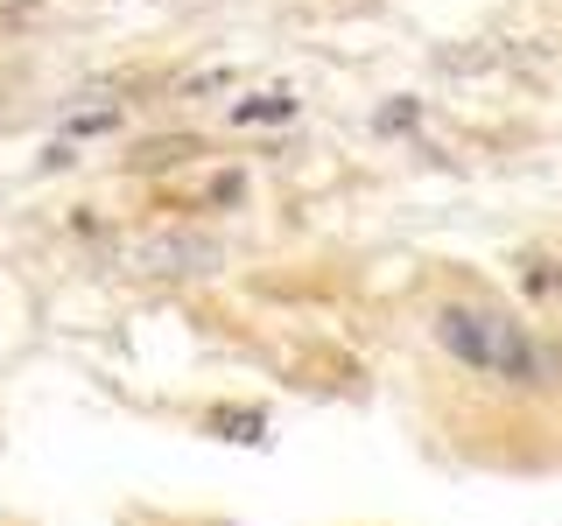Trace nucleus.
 <instances>
[{"label": "nucleus", "instance_id": "f257e3e1", "mask_svg": "<svg viewBox=\"0 0 562 526\" xmlns=\"http://www.w3.org/2000/svg\"><path fill=\"white\" fill-rule=\"evenodd\" d=\"M436 344H443L457 365H471V373H485V379H506V386L562 379L555 351H541L514 316H499V309H436Z\"/></svg>", "mask_w": 562, "mask_h": 526}, {"label": "nucleus", "instance_id": "f03ea898", "mask_svg": "<svg viewBox=\"0 0 562 526\" xmlns=\"http://www.w3.org/2000/svg\"><path fill=\"white\" fill-rule=\"evenodd\" d=\"M127 267L134 274H169V281H198L225 267V245L211 232H190V225H169V232H148L127 245Z\"/></svg>", "mask_w": 562, "mask_h": 526}, {"label": "nucleus", "instance_id": "7ed1b4c3", "mask_svg": "<svg viewBox=\"0 0 562 526\" xmlns=\"http://www.w3.org/2000/svg\"><path fill=\"white\" fill-rule=\"evenodd\" d=\"M239 127H268V119H295V99L289 92H260V99H239L233 105Z\"/></svg>", "mask_w": 562, "mask_h": 526}, {"label": "nucleus", "instance_id": "20e7f679", "mask_svg": "<svg viewBox=\"0 0 562 526\" xmlns=\"http://www.w3.org/2000/svg\"><path fill=\"white\" fill-rule=\"evenodd\" d=\"M239 197H246L239 175H218V183H211V204H239Z\"/></svg>", "mask_w": 562, "mask_h": 526}, {"label": "nucleus", "instance_id": "39448f33", "mask_svg": "<svg viewBox=\"0 0 562 526\" xmlns=\"http://www.w3.org/2000/svg\"><path fill=\"white\" fill-rule=\"evenodd\" d=\"M105 127H120V113H85V119H70V134H105Z\"/></svg>", "mask_w": 562, "mask_h": 526}, {"label": "nucleus", "instance_id": "423d86ee", "mask_svg": "<svg viewBox=\"0 0 562 526\" xmlns=\"http://www.w3.org/2000/svg\"><path fill=\"white\" fill-rule=\"evenodd\" d=\"M380 127H386V134H394V127H415V99H408V105H386Z\"/></svg>", "mask_w": 562, "mask_h": 526}, {"label": "nucleus", "instance_id": "0eeeda50", "mask_svg": "<svg viewBox=\"0 0 562 526\" xmlns=\"http://www.w3.org/2000/svg\"><path fill=\"white\" fill-rule=\"evenodd\" d=\"M527 288H535V295L555 288V267H549V260H527Z\"/></svg>", "mask_w": 562, "mask_h": 526}]
</instances>
